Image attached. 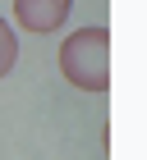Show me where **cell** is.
Wrapping results in <instances>:
<instances>
[{"mask_svg": "<svg viewBox=\"0 0 147 160\" xmlns=\"http://www.w3.org/2000/svg\"><path fill=\"white\" fill-rule=\"evenodd\" d=\"M60 73L78 92H106L110 87V32L106 28H78L60 41Z\"/></svg>", "mask_w": 147, "mask_h": 160, "instance_id": "cell-1", "label": "cell"}, {"mask_svg": "<svg viewBox=\"0 0 147 160\" xmlns=\"http://www.w3.org/2000/svg\"><path fill=\"white\" fill-rule=\"evenodd\" d=\"M74 0H14V18H19V28H28V32H55V28L69 18Z\"/></svg>", "mask_w": 147, "mask_h": 160, "instance_id": "cell-2", "label": "cell"}, {"mask_svg": "<svg viewBox=\"0 0 147 160\" xmlns=\"http://www.w3.org/2000/svg\"><path fill=\"white\" fill-rule=\"evenodd\" d=\"M14 60H19V37H14V28L0 18V78L14 69Z\"/></svg>", "mask_w": 147, "mask_h": 160, "instance_id": "cell-3", "label": "cell"}]
</instances>
